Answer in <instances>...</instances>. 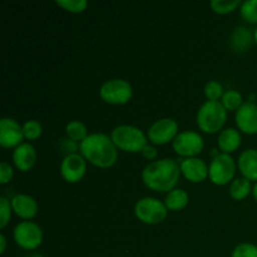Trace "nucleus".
<instances>
[{"label":"nucleus","mask_w":257,"mask_h":257,"mask_svg":"<svg viewBox=\"0 0 257 257\" xmlns=\"http://www.w3.org/2000/svg\"><path fill=\"white\" fill-rule=\"evenodd\" d=\"M12 201L2 196L0 197V227L4 228L9 223L10 218H12Z\"/></svg>","instance_id":"nucleus-31"},{"label":"nucleus","mask_w":257,"mask_h":257,"mask_svg":"<svg viewBox=\"0 0 257 257\" xmlns=\"http://www.w3.org/2000/svg\"><path fill=\"white\" fill-rule=\"evenodd\" d=\"M132 95V84L123 78H113V79L105 80L99 88V97L108 104H125L130 102Z\"/></svg>","instance_id":"nucleus-6"},{"label":"nucleus","mask_w":257,"mask_h":257,"mask_svg":"<svg viewBox=\"0 0 257 257\" xmlns=\"http://www.w3.org/2000/svg\"><path fill=\"white\" fill-rule=\"evenodd\" d=\"M110 138L118 150L128 153H138L148 143V137L141 128L131 124H119L113 128Z\"/></svg>","instance_id":"nucleus-4"},{"label":"nucleus","mask_w":257,"mask_h":257,"mask_svg":"<svg viewBox=\"0 0 257 257\" xmlns=\"http://www.w3.org/2000/svg\"><path fill=\"white\" fill-rule=\"evenodd\" d=\"M94 257H98V256H94Z\"/></svg>","instance_id":"nucleus-38"},{"label":"nucleus","mask_w":257,"mask_h":257,"mask_svg":"<svg viewBox=\"0 0 257 257\" xmlns=\"http://www.w3.org/2000/svg\"><path fill=\"white\" fill-rule=\"evenodd\" d=\"M7 251V237L4 233H0V253H4Z\"/></svg>","instance_id":"nucleus-34"},{"label":"nucleus","mask_w":257,"mask_h":257,"mask_svg":"<svg viewBox=\"0 0 257 257\" xmlns=\"http://www.w3.org/2000/svg\"><path fill=\"white\" fill-rule=\"evenodd\" d=\"M57 148L58 152L62 153L64 157L69 155H74V153H79V143L68 137L60 138L57 143Z\"/></svg>","instance_id":"nucleus-29"},{"label":"nucleus","mask_w":257,"mask_h":257,"mask_svg":"<svg viewBox=\"0 0 257 257\" xmlns=\"http://www.w3.org/2000/svg\"><path fill=\"white\" fill-rule=\"evenodd\" d=\"M13 212L24 221H30L38 213V203L32 196L27 193H18L13 196L12 200Z\"/></svg>","instance_id":"nucleus-16"},{"label":"nucleus","mask_w":257,"mask_h":257,"mask_svg":"<svg viewBox=\"0 0 257 257\" xmlns=\"http://www.w3.org/2000/svg\"><path fill=\"white\" fill-rule=\"evenodd\" d=\"M252 196L255 198V201L257 202V182H255V185L252 186Z\"/></svg>","instance_id":"nucleus-35"},{"label":"nucleus","mask_w":257,"mask_h":257,"mask_svg":"<svg viewBox=\"0 0 257 257\" xmlns=\"http://www.w3.org/2000/svg\"><path fill=\"white\" fill-rule=\"evenodd\" d=\"M242 142V136L241 132L236 128L228 127L220 132L217 138V146L222 153H232L238 150Z\"/></svg>","instance_id":"nucleus-19"},{"label":"nucleus","mask_w":257,"mask_h":257,"mask_svg":"<svg viewBox=\"0 0 257 257\" xmlns=\"http://www.w3.org/2000/svg\"><path fill=\"white\" fill-rule=\"evenodd\" d=\"M230 196L236 201L245 200L250 193H252V186H251V181H248L245 177H237L233 178L232 182L230 183V188H228Z\"/></svg>","instance_id":"nucleus-21"},{"label":"nucleus","mask_w":257,"mask_h":257,"mask_svg":"<svg viewBox=\"0 0 257 257\" xmlns=\"http://www.w3.org/2000/svg\"><path fill=\"white\" fill-rule=\"evenodd\" d=\"M25 257H44L42 255V253H38V252H32L29 253V255H27Z\"/></svg>","instance_id":"nucleus-36"},{"label":"nucleus","mask_w":257,"mask_h":257,"mask_svg":"<svg viewBox=\"0 0 257 257\" xmlns=\"http://www.w3.org/2000/svg\"><path fill=\"white\" fill-rule=\"evenodd\" d=\"M13 176H14V170H13L12 165L7 161H2L0 162V183L7 185L12 181Z\"/></svg>","instance_id":"nucleus-32"},{"label":"nucleus","mask_w":257,"mask_h":257,"mask_svg":"<svg viewBox=\"0 0 257 257\" xmlns=\"http://www.w3.org/2000/svg\"><path fill=\"white\" fill-rule=\"evenodd\" d=\"M23 133L27 141H35L42 136L43 125L37 119H28L23 123Z\"/></svg>","instance_id":"nucleus-25"},{"label":"nucleus","mask_w":257,"mask_h":257,"mask_svg":"<svg viewBox=\"0 0 257 257\" xmlns=\"http://www.w3.org/2000/svg\"><path fill=\"white\" fill-rule=\"evenodd\" d=\"M236 168L237 165L232 156L221 152L220 155L213 157L208 165V178L215 185L225 186L233 181Z\"/></svg>","instance_id":"nucleus-7"},{"label":"nucleus","mask_w":257,"mask_h":257,"mask_svg":"<svg viewBox=\"0 0 257 257\" xmlns=\"http://www.w3.org/2000/svg\"><path fill=\"white\" fill-rule=\"evenodd\" d=\"M168 208L165 202L156 197L146 196L140 198L135 205V215L146 225H158L167 217Z\"/></svg>","instance_id":"nucleus-5"},{"label":"nucleus","mask_w":257,"mask_h":257,"mask_svg":"<svg viewBox=\"0 0 257 257\" xmlns=\"http://www.w3.org/2000/svg\"><path fill=\"white\" fill-rule=\"evenodd\" d=\"M221 103L227 110H237L243 104L242 94L236 89L225 90L221 98Z\"/></svg>","instance_id":"nucleus-23"},{"label":"nucleus","mask_w":257,"mask_h":257,"mask_svg":"<svg viewBox=\"0 0 257 257\" xmlns=\"http://www.w3.org/2000/svg\"><path fill=\"white\" fill-rule=\"evenodd\" d=\"M231 257H257V245L251 242H241L231 252Z\"/></svg>","instance_id":"nucleus-30"},{"label":"nucleus","mask_w":257,"mask_h":257,"mask_svg":"<svg viewBox=\"0 0 257 257\" xmlns=\"http://www.w3.org/2000/svg\"><path fill=\"white\" fill-rule=\"evenodd\" d=\"M255 42V35L247 27L238 25L232 30L230 37V47L236 53H245Z\"/></svg>","instance_id":"nucleus-17"},{"label":"nucleus","mask_w":257,"mask_h":257,"mask_svg":"<svg viewBox=\"0 0 257 257\" xmlns=\"http://www.w3.org/2000/svg\"><path fill=\"white\" fill-rule=\"evenodd\" d=\"M65 133H67V137L70 140L75 141V142L80 143L88 137V130L85 127L84 123L82 120H70L65 125Z\"/></svg>","instance_id":"nucleus-22"},{"label":"nucleus","mask_w":257,"mask_h":257,"mask_svg":"<svg viewBox=\"0 0 257 257\" xmlns=\"http://www.w3.org/2000/svg\"><path fill=\"white\" fill-rule=\"evenodd\" d=\"M178 123L170 117L161 118L153 122L147 131V137L152 145L163 146L173 142L178 135Z\"/></svg>","instance_id":"nucleus-10"},{"label":"nucleus","mask_w":257,"mask_h":257,"mask_svg":"<svg viewBox=\"0 0 257 257\" xmlns=\"http://www.w3.org/2000/svg\"><path fill=\"white\" fill-rule=\"evenodd\" d=\"M237 168L240 170L242 177L257 182V150L247 148L242 151L238 156Z\"/></svg>","instance_id":"nucleus-18"},{"label":"nucleus","mask_w":257,"mask_h":257,"mask_svg":"<svg viewBox=\"0 0 257 257\" xmlns=\"http://www.w3.org/2000/svg\"><path fill=\"white\" fill-rule=\"evenodd\" d=\"M190 196L183 188H173L166 195L165 205L170 211H181L188 205Z\"/></svg>","instance_id":"nucleus-20"},{"label":"nucleus","mask_w":257,"mask_h":257,"mask_svg":"<svg viewBox=\"0 0 257 257\" xmlns=\"http://www.w3.org/2000/svg\"><path fill=\"white\" fill-rule=\"evenodd\" d=\"M227 119V109L221 100H206L198 108L196 122L202 132L212 135L222 130Z\"/></svg>","instance_id":"nucleus-3"},{"label":"nucleus","mask_w":257,"mask_h":257,"mask_svg":"<svg viewBox=\"0 0 257 257\" xmlns=\"http://www.w3.org/2000/svg\"><path fill=\"white\" fill-rule=\"evenodd\" d=\"M79 153L85 161L99 168H109L117 162L118 148L110 136L105 133H90L79 143Z\"/></svg>","instance_id":"nucleus-2"},{"label":"nucleus","mask_w":257,"mask_h":257,"mask_svg":"<svg viewBox=\"0 0 257 257\" xmlns=\"http://www.w3.org/2000/svg\"><path fill=\"white\" fill-rule=\"evenodd\" d=\"M253 35H255V43L257 44V27H256V29L253 30Z\"/></svg>","instance_id":"nucleus-37"},{"label":"nucleus","mask_w":257,"mask_h":257,"mask_svg":"<svg viewBox=\"0 0 257 257\" xmlns=\"http://www.w3.org/2000/svg\"><path fill=\"white\" fill-rule=\"evenodd\" d=\"M181 173L190 182H202L208 177V166L198 157L183 158L180 162Z\"/></svg>","instance_id":"nucleus-14"},{"label":"nucleus","mask_w":257,"mask_h":257,"mask_svg":"<svg viewBox=\"0 0 257 257\" xmlns=\"http://www.w3.org/2000/svg\"><path fill=\"white\" fill-rule=\"evenodd\" d=\"M60 176L68 183H77L84 177L87 171V161L80 153L63 157L60 162Z\"/></svg>","instance_id":"nucleus-11"},{"label":"nucleus","mask_w":257,"mask_h":257,"mask_svg":"<svg viewBox=\"0 0 257 257\" xmlns=\"http://www.w3.org/2000/svg\"><path fill=\"white\" fill-rule=\"evenodd\" d=\"M141 155H142L143 157L146 158V160L150 161V162H153V161L157 160L158 151H157V148L155 147V146L147 143V145H146L145 147L142 148V151H141Z\"/></svg>","instance_id":"nucleus-33"},{"label":"nucleus","mask_w":257,"mask_h":257,"mask_svg":"<svg viewBox=\"0 0 257 257\" xmlns=\"http://www.w3.org/2000/svg\"><path fill=\"white\" fill-rule=\"evenodd\" d=\"M236 125L238 131L246 135L257 133V104L255 102H243V104L236 110Z\"/></svg>","instance_id":"nucleus-13"},{"label":"nucleus","mask_w":257,"mask_h":257,"mask_svg":"<svg viewBox=\"0 0 257 257\" xmlns=\"http://www.w3.org/2000/svg\"><path fill=\"white\" fill-rule=\"evenodd\" d=\"M240 14L250 24H257V0H245L240 5Z\"/></svg>","instance_id":"nucleus-26"},{"label":"nucleus","mask_w":257,"mask_h":257,"mask_svg":"<svg viewBox=\"0 0 257 257\" xmlns=\"http://www.w3.org/2000/svg\"><path fill=\"white\" fill-rule=\"evenodd\" d=\"M203 92H205L207 100H220L222 98L225 90H223L222 84L220 82H217V80H210V82L206 83Z\"/></svg>","instance_id":"nucleus-28"},{"label":"nucleus","mask_w":257,"mask_h":257,"mask_svg":"<svg viewBox=\"0 0 257 257\" xmlns=\"http://www.w3.org/2000/svg\"><path fill=\"white\" fill-rule=\"evenodd\" d=\"M13 237L19 247L27 251H33L43 242V230L33 221H22L13 231Z\"/></svg>","instance_id":"nucleus-8"},{"label":"nucleus","mask_w":257,"mask_h":257,"mask_svg":"<svg viewBox=\"0 0 257 257\" xmlns=\"http://www.w3.org/2000/svg\"><path fill=\"white\" fill-rule=\"evenodd\" d=\"M242 4L241 0H211L210 7L217 14H228Z\"/></svg>","instance_id":"nucleus-24"},{"label":"nucleus","mask_w":257,"mask_h":257,"mask_svg":"<svg viewBox=\"0 0 257 257\" xmlns=\"http://www.w3.org/2000/svg\"><path fill=\"white\" fill-rule=\"evenodd\" d=\"M58 7L63 8L69 13H82L87 9L88 2L87 0H55Z\"/></svg>","instance_id":"nucleus-27"},{"label":"nucleus","mask_w":257,"mask_h":257,"mask_svg":"<svg viewBox=\"0 0 257 257\" xmlns=\"http://www.w3.org/2000/svg\"><path fill=\"white\" fill-rule=\"evenodd\" d=\"M172 147L180 157H197V155H200L205 147V141L202 136L196 131L186 130L178 133L177 137L173 140Z\"/></svg>","instance_id":"nucleus-9"},{"label":"nucleus","mask_w":257,"mask_h":257,"mask_svg":"<svg viewBox=\"0 0 257 257\" xmlns=\"http://www.w3.org/2000/svg\"><path fill=\"white\" fill-rule=\"evenodd\" d=\"M181 175L180 163L173 158H161L147 163L141 172L143 183L148 188L166 193L176 188Z\"/></svg>","instance_id":"nucleus-1"},{"label":"nucleus","mask_w":257,"mask_h":257,"mask_svg":"<svg viewBox=\"0 0 257 257\" xmlns=\"http://www.w3.org/2000/svg\"><path fill=\"white\" fill-rule=\"evenodd\" d=\"M13 163L22 172H28L34 167L37 162V151L30 142H23L14 148L12 156Z\"/></svg>","instance_id":"nucleus-15"},{"label":"nucleus","mask_w":257,"mask_h":257,"mask_svg":"<svg viewBox=\"0 0 257 257\" xmlns=\"http://www.w3.org/2000/svg\"><path fill=\"white\" fill-rule=\"evenodd\" d=\"M23 125L10 117L0 119V146L4 148H17L24 141Z\"/></svg>","instance_id":"nucleus-12"}]
</instances>
